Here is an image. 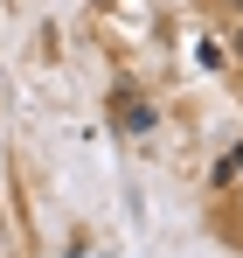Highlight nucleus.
Listing matches in <instances>:
<instances>
[{
	"label": "nucleus",
	"mask_w": 243,
	"mask_h": 258,
	"mask_svg": "<svg viewBox=\"0 0 243 258\" xmlns=\"http://www.w3.org/2000/svg\"><path fill=\"white\" fill-rule=\"evenodd\" d=\"M146 126H153V112H146L139 98H125V133H146Z\"/></svg>",
	"instance_id": "nucleus-1"
},
{
	"label": "nucleus",
	"mask_w": 243,
	"mask_h": 258,
	"mask_svg": "<svg viewBox=\"0 0 243 258\" xmlns=\"http://www.w3.org/2000/svg\"><path fill=\"white\" fill-rule=\"evenodd\" d=\"M236 49H243V35H236Z\"/></svg>",
	"instance_id": "nucleus-2"
},
{
	"label": "nucleus",
	"mask_w": 243,
	"mask_h": 258,
	"mask_svg": "<svg viewBox=\"0 0 243 258\" xmlns=\"http://www.w3.org/2000/svg\"><path fill=\"white\" fill-rule=\"evenodd\" d=\"M236 7H243V0H236Z\"/></svg>",
	"instance_id": "nucleus-3"
}]
</instances>
